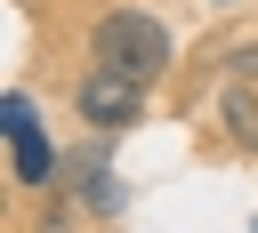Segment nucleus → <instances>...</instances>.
<instances>
[{
	"label": "nucleus",
	"mask_w": 258,
	"mask_h": 233,
	"mask_svg": "<svg viewBox=\"0 0 258 233\" xmlns=\"http://www.w3.org/2000/svg\"><path fill=\"white\" fill-rule=\"evenodd\" d=\"M89 56H97L105 72L161 80L177 48H169V24H161V16H145V8H105V16L89 24Z\"/></svg>",
	"instance_id": "1"
},
{
	"label": "nucleus",
	"mask_w": 258,
	"mask_h": 233,
	"mask_svg": "<svg viewBox=\"0 0 258 233\" xmlns=\"http://www.w3.org/2000/svg\"><path fill=\"white\" fill-rule=\"evenodd\" d=\"M0 137H8V177L40 193V185L56 177V145H48V129H40V112H32V96H24V88H8V96H0Z\"/></svg>",
	"instance_id": "2"
},
{
	"label": "nucleus",
	"mask_w": 258,
	"mask_h": 233,
	"mask_svg": "<svg viewBox=\"0 0 258 233\" xmlns=\"http://www.w3.org/2000/svg\"><path fill=\"white\" fill-rule=\"evenodd\" d=\"M145 88L153 80H129V72H89L81 88H73V112L97 129V137H113V129H129V121H145Z\"/></svg>",
	"instance_id": "3"
},
{
	"label": "nucleus",
	"mask_w": 258,
	"mask_h": 233,
	"mask_svg": "<svg viewBox=\"0 0 258 233\" xmlns=\"http://www.w3.org/2000/svg\"><path fill=\"white\" fill-rule=\"evenodd\" d=\"M81 177H89V185H81V209H89V217H121L129 185H121V177L105 169V153H81Z\"/></svg>",
	"instance_id": "4"
},
{
	"label": "nucleus",
	"mask_w": 258,
	"mask_h": 233,
	"mask_svg": "<svg viewBox=\"0 0 258 233\" xmlns=\"http://www.w3.org/2000/svg\"><path fill=\"white\" fill-rule=\"evenodd\" d=\"M218 121H226V137H234L242 153H258V80H234V88L218 96Z\"/></svg>",
	"instance_id": "5"
},
{
	"label": "nucleus",
	"mask_w": 258,
	"mask_h": 233,
	"mask_svg": "<svg viewBox=\"0 0 258 233\" xmlns=\"http://www.w3.org/2000/svg\"><path fill=\"white\" fill-rule=\"evenodd\" d=\"M226 72H234V80H258V40H234V48H226Z\"/></svg>",
	"instance_id": "6"
},
{
	"label": "nucleus",
	"mask_w": 258,
	"mask_h": 233,
	"mask_svg": "<svg viewBox=\"0 0 258 233\" xmlns=\"http://www.w3.org/2000/svg\"><path fill=\"white\" fill-rule=\"evenodd\" d=\"M64 217H73V201H64V193H56V201H48V209H40V233H64Z\"/></svg>",
	"instance_id": "7"
},
{
	"label": "nucleus",
	"mask_w": 258,
	"mask_h": 233,
	"mask_svg": "<svg viewBox=\"0 0 258 233\" xmlns=\"http://www.w3.org/2000/svg\"><path fill=\"white\" fill-rule=\"evenodd\" d=\"M210 8H234V0H210Z\"/></svg>",
	"instance_id": "8"
},
{
	"label": "nucleus",
	"mask_w": 258,
	"mask_h": 233,
	"mask_svg": "<svg viewBox=\"0 0 258 233\" xmlns=\"http://www.w3.org/2000/svg\"><path fill=\"white\" fill-rule=\"evenodd\" d=\"M250 233H258V225H250Z\"/></svg>",
	"instance_id": "9"
}]
</instances>
